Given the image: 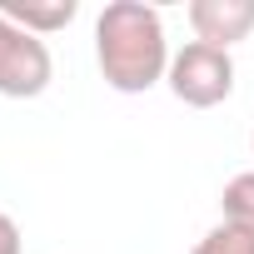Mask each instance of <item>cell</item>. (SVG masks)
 Instances as JSON below:
<instances>
[{"label": "cell", "mask_w": 254, "mask_h": 254, "mask_svg": "<svg viewBox=\"0 0 254 254\" xmlns=\"http://www.w3.org/2000/svg\"><path fill=\"white\" fill-rule=\"evenodd\" d=\"M219 214H224L229 224L254 229V170H244V175H234V180L224 185V194H219Z\"/></svg>", "instance_id": "8992f818"}, {"label": "cell", "mask_w": 254, "mask_h": 254, "mask_svg": "<svg viewBox=\"0 0 254 254\" xmlns=\"http://www.w3.org/2000/svg\"><path fill=\"white\" fill-rule=\"evenodd\" d=\"M249 145H254V135H249Z\"/></svg>", "instance_id": "9c48e42d"}, {"label": "cell", "mask_w": 254, "mask_h": 254, "mask_svg": "<svg viewBox=\"0 0 254 254\" xmlns=\"http://www.w3.org/2000/svg\"><path fill=\"white\" fill-rule=\"evenodd\" d=\"M0 15L45 40V35L65 30V25L80 15V5H75V0H45V5H30V0H0Z\"/></svg>", "instance_id": "5b68a950"}, {"label": "cell", "mask_w": 254, "mask_h": 254, "mask_svg": "<svg viewBox=\"0 0 254 254\" xmlns=\"http://www.w3.org/2000/svg\"><path fill=\"white\" fill-rule=\"evenodd\" d=\"M0 254H20V224L0 209Z\"/></svg>", "instance_id": "ba28073f"}, {"label": "cell", "mask_w": 254, "mask_h": 254, "mask_svg": "<svg viewBox=\"0 0 254 254\" xmlns=\"http://www.w3.org/2000/svg\"><path fill=\"white\" fill-rule=\"evenodd\" d=\"M50 75H55L50 45L0 15V95L5 100H35V95L50 90Z\"/></svg>", "instance_id": "3957f363"}, {"label": "cell", "mask_w": 254, "mask_h": 254, "mask_svg": "<svg viewBox=\"0 0 254 254\" xmlns=\"http://www.w3.org/2000/svg\"><path fill=\"white\" fill-rule=\"evenodd\" d=\"M165 85H170V95H175L180 105H190V110H214V105H224V100L234 95V55L190 40L185 50H175Z\"/></svg>", "instance_id": "7a4b0ae2"}, {"label": "cell", "mask_w": 254, "mask_h": 254, "mask_svg": "<svg viewBox=\"0 0 254 254\" xmlns=\"http://www.w3.org/2000/svg\"><path fill=\"white\" fill-rule=\"evenodd\" d=\"M170 40L165 20L145 0H110L95 20V65L100 80L120 95H145L170 75Z\"/></svg>", "instance_id": "6da1fadb"}, {"label": "cell", "mask_w": 254, "mask_h": 254, "mask_svg": "<svg viewBox=\"0 0 254 254\" xmlns=\"http://www.w3.org/2000/svg\"><path fill=\"white\" fill-rule=\"evenodd\" d=\"M190 254H254V229H244V224H229V219H219Z\"/></svg>", "instance_id": "52a82bcc"}, {"label": "cell", "mask_w": 254, "mask_h": 254, "mask_svg": "<svg viewBox=\"0 0 254 254\" xmlns=\"http://www.w3.org/2000/svg\"><path fill=\"white\" fill-rule=\"evenodd\" d=\"M185 20H190L199 45L229 50V45L254 35V0H190Z\"/></svg>", "instance_id": "277c9868"}]
</instances>
